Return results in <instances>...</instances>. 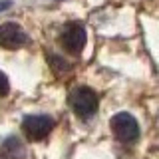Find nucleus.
Masks as SVG:
<instances>
[{
  "mask_svg": "<svg viewBox=\"0 0 159 159\" xmlns=\"http://www.w3.org/2000/svg\"><path fill=\"white\" fill-rule=\"evenodd\" d=\"M70 107L74 109L78 117L82 119H89L92 116H96L98 111V96L92 88H86V86H80V88H74L70 92Z\"/></svg>",
  "mask_w": 159,
  "mask_h": 159,
  "instance_id": "1",
  "label": "nucleus"
},
{
  "mask_svg": "<svg viewBox=\"0 0 159 159\" xmlns=\"http://www.w3.org/2000/svg\"><path fill=\"white\" fill-rule=\"evenodd\" d=\"M109 127H111L113 135L123 143H131L139 137V123L131 113H125V111L116 113V116L111 117Z\"/></svg>",
  "mask_w": 159,
  "mask_h": 159,
  "instance_id": "2",
  "label": "nucleus"
},
{
  "mask_svg": "<svg viewBox=\"0 0 159 159\" xmlns=\"http://www.w3.org/2000/svg\"><path fill=\"white\" fill-rule=\"evenodd\" d=\"M54 129V119L44 113H36V116H26L22 121V131L26 133L30 141H40V139L48 137V133Z\"/></svg>",
  "mask_w": 159,
  "mask_h": 159,
  "instance_id": "3",
  "label": "nucleus"
},
{
  "mask_svg": "<svg viewBox=\"0 0 159 159\" xmlns=\"http://www.w3.org/2000/svg\"><path fill=\"white\" fill-rule=\"evenodd\" d=\"M62 46L70 54H80L86 46V30L82 24H68L62 32Z\"/></svg>",
  "mask_w": 159,
  "mask_h": 159,
  "instance_id": "4",
  "label": "nucleus"
},
{
  "mask_svg": "<svg viewBox=\"0 0 159 159\" xmlns=\"http://www.w3.org/2000/svg\"><path fill=\"white\" fill-rule=\"evenodd\" d=\"M26 44V32L18 26V24H2L0 26V46L8 50H16Z\"/></svg>",
  "mask_w": 159,
  "mask_h": 159,
  "instance_id": "5",
  "label": "nucleus"
},
{
  "mask_svg": "<svg viewBox=\"0 0 159 159\" xmlns=\"http://www.w3.org/2000/svg\"><path fill=\"white\" fill-rule=\"evenodd\" d=\"M4 149H6L10 155H16V153H22V143H20V139H16V137H8L6 141H4Z\"/></svg>",
  "mask_w": 159,
  "mask_h": 159,
  "instance_id": "6",
  "label": "nucleus"
},
{
  "mask_svg": "<svg viewBox=\"0 0 159 159\" xmlns=\"http://www.w3.org/2000/svg\"><path fill=\"white\" fill-rule=\"evenodd\" d=\"M8 89H10V86H8V78L4 76L2 72H0V98H2V96H6V93H8Z\"/></svg>",
  "mask_w": 159,
  "mask_h": 159,
  "instance_id": "7",
  "label": "nucleus"
},
{
  "mask_svg": "<svg viewBox=\"0 0 159 159\" xmlns=\"http://www.w3.org/2000/svg\"><path fill=\"white\" fill-rule=\"evenodd\" d=\"M50 62H52L58 70H66V68H68V64H66V62H62V60H58L56 56H50Z\"/></svg>",
  "mask_w": 159,
  "mask_h": 159,
  "instance_id": "8",
  "label": "nucleus"
},
{
  "mask_svg": "<svg viewBox=\"0 0 159 159\" xmlns=\"http://www.w3.org/2000/svg\"><path fill=\"white\" fill-rule=\"evenodd\" d=\"M6 8H10V2H8V0H4V2H0V10H6Z\"/></svg>",
  "mask_w": 159,
  "mask_h": 159,
  "instance_id": "9",
  "label": "nucleus"
}]
</instances>
